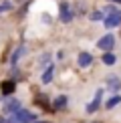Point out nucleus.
<instances>
[{"label":"nucleus","mask_w":121,"mask_h":123,"mask_svg":"<svg viewBox=\"0 0 121 123\" xmlns=\"http://www.w3.org/2000/svg\"><path fill=\"white\" fill-rule=\"evenodd\" d=\"M34 123H44V121H34Z\"/></svg>","instance_id":"obj_21"},{"label":"nucleus","mask_w":121,"mask_h":123,"mask_svg":"<svg viewBox=\"0 0 121 123\" xmlns=\"http://www.w3.org/2000/svg\"><path fill=\"white\" fill-rule=\"evenodd\" d=\"M101 63L107 65V67H113L117 63V57H115V53L111 50V53H103V57H101Z\"/></svg>","instance_id":"obj_13"},{"label":"nucleus","mask_w":121,"mask_h":123,"mask_svg":"<svg viewBox=\"0 0 121 123\" xmlns=\"http://www.w3.org/2000/svg\"><path fill=\"white\" fill-rule=\"evenodd\" d=\"M77 65L81 67V69H89V67L93 65V55L87 53V50L79 53V57H77Z\"/></svg>","instance_id":"obj_9"},{"label":"nucleus","mask_w":121,"mask_h":123,"mask_svg":"<svg viewBox=\"0 0 121 123\" xmlns=\"http://www.w3.org/2000/svg\"><path fill=\"white\" fill-rule=\"evenodd\" d=\"M97 49H101L103 53H111V50L115 49V34L107 32L105 37H101V38L97 40Z\"/></svg>","instance_id":"obj_3"},{"label":"nucleus","mask_w":121,"mask_h":123,"mask_svg":"<svg viewBox=\"0 0 121 123\" xmlns=\"http://www.w3.org/2000/svg\"><path fill=\"white\" fill-rule=\"evenodd\" d=\"M20 107H22V103H20L18 99H12V97H8L6 99V103H4V115H12L14 111H18Z\"/></svg>","instance_id":"obj_7"},{"label":"nucleus","mask_w":121,"mask_h":123,"mask_svg":"<svg viewBox=\"0 0 121 123\" xmlns=\"http://www.w3.org/2000/svg\"><path fill=\"white\" fill-rule=\"evenodd\" d=\"M53 79H54V63H50L47 69L42 71V77H40V81H42V85H48Z\"/></svg>","instance_id":"obj_11"},{"label":"nucleus","mask_w":121,"mask_h":123,"mask_svg":"<svg viewBox=\"0 0 121 123\" xmlns=\"http://www.w3.org/2000/svg\"><path fill=\"white\" fill-rule=\"evenodd\" d=\"M14 89H16V83H14L12 79L4 81L2 87H0V91H2V99H8V97H12V95H14Z\"/></svg>","instance_id":"obj_10"},{"label":"nucleus","mask_w":121,"mask_h":123,"mask_svg":"<svg viewBox=\"0 0 121 123\" xmlns=\"http://www.w3.org/2000/svg\"><path fill=\"white\" fill-rule=\"evenodd\" d=\"M18 2H24V0H18Z\"/></svg>","instance_id":"obj_22"},{"label":"nucleus","mask_w":121,"mask_h":123,"mask_svg":"<svg viewBox=\"0 0 121 123\" xmlns=\"http://www.w3.org/2000/svg\"><path fill=\"white\" fill-rule=\"evenodd\" d=\"M101 103H103V89H97V91H95V97H93V101H91V103H87L85 111H87L89 115L97 113V111H99V107H101Z\"/></svg>","instance_id":"obj_4"},{"label":"nucleus","mask_w":121,"mask_h":123,"mask_svg":"<svg viewBox=\"0 0 121 123\" xmlns=\"http://www.w3.org/2000/svg\"><path fill=\"white\" fill-rule=\"evenodd\" d=\"M103 24H105V28H109V30L121 26V10H115V12L107 14V16L103 18Z\"/></svg>","instance_id":"obj_5"},{"label":"nucleus","mask_w":121,"mask_h":123,"mask_svg":"<svg viewBox=\"0 0 121 123\" xmlns=\"http://www.w3.org/2000/svg\"><path fill=\"white\" fill-rule=\"evenodd\" d=\"M8 10H12V2H10V0H2V2H0V16H2L4 12H8Z\"/></svg>","instance_id":"obj_17"},{"label":"nucleus","mask_w":121,"mask_h":123,"mask_svg":"<svg viewBox=\"0 0 121 123\" xmlns=\"http://www.w3.org/2000/svg\"><path fill=\"white\" fill-rule=\"evenodd\" d=\"M105 10H107V12H115V10H117V8H115V6H113V4H109V6H107V8H105Z\"/></svg>","instance_id":"obj_18"},{"label":"nucleus","mask_w":121,"mask_h":123,"mask_svg":"<svg viewBox=\"0 0 121 123\" xmlns=\"http://www.w3.org/2000/svg\"><path fill=\"white\" fill-rule=\"evenodd\" d=\"M107 87L113 91V93H119V91H121V79L117 75H109L107 77Z\"/></svg>","instance_id":"obj_12"},{"label":"nucleus","mask_w":121,"mask_h":123,"mask_svg":"<svg viewBox=\"0 0 121 123\" xmlns=\"http://www.w3.org/2000/svg\"><path fill=\"white\" fill-rule=\"evenodd\" d=\"M109 2H115V4H121V0H109Z\"/></svg>","instance_id":"obj_19"},{"label":"nucleus","mask_w":121,"mask_h":123,"mask_svg":"<svg viewBox=\"0 0 121 123\" xmlns=\"http://www.w3.org/2000/svg\"><path fill=\"white\" fill-rule=\"evenodd\" d=\"M73 18H75L73 6H71L69 2H60L59 4V20L65 22V24H69V22H73Z\"/></svg>","instance_id":"obj_2"},{"label":"nucleus","mask_w":121,"mask_h":123,"mask_svg":"<svg viewBox=\"0 0 121 123\" xmlns=\"http://www.w3.org/2000/svg\"><path fill=\"white\" fill-rule=\"evenodd\" d=\"M34 121H36V115L24 107H20L12 115H6V123H34Z\"/></svg>","instance_id":"obj_1"},{"label":"nucleus","mask_w":121,"mask_h":123,"mask_svg":"<svg viewBox=\"0 0 121 123\" xmlns=\"http://www.w3.org/2000/svg\"><path fill=\"white\" fill-rule=\"evenodd\" d=\"M119 103H121V95H119V93H115V95L107 101V103H105V107H107V109H113V107H117Z\"/></svg>","instance_id":"obj_16"},{"label":"nucleus","mask_w":121,"mask_h":123,"mask_svg":"<svg viewBox=\"0 0 121 123\" xmlns=\"http://www.w3.org/2000/svg\"><path fill=\"white\" fill-rule=\"evenodd\" d=\"M50 63H53V55H50V53H44L42 57L38 59V67H40V69H47Z\"/></svg>","instance_id":"obj_14"},{"label":"nucleus","mask_w":121,"mask_h":123,"mask_svg":"<svg viewBox=\"0 0 121 123\" xmlns=\"http://www.w3.org/2000/svg\"><path fill=\"white\" fill-rule=\"evenodd\" d=\"M103 18H105L103 10H93V12L89 14V20H91V22H103Z\"/></svg>","instance_id":"obj_15"},{"label":"nucleus","mask_w":121,"mask_h":123,"mask_svg":"<svg viewBox=\"0 0 121 123\" xmlns=\"http://www.w3.org/2000/svg\"><path fill=\"white\" fill-rule=\"evenodd\" d=\"M69 107V97L67 95H59L57 99L53 101V113H59V111H65Z\"/></svg>","instance_id":"obj_8"},{"label":"nucleus","mask_w":121,"mask_h":123,"mask_svg":"<svg viewBox=\"0 0 121 123\" xmlns=\"http://www.w3.org/2000/svg\"><path fill=\"white\" fill-rule=\"evenodd\" d=\"M24 55H26V44H18V47L14 49V53L10 55V67H16Z\"/></svg>","instance_id":"obj_6"},{"label":"nucleus","mask_w":121,"mask_h":123,"mask_svg":"<svg viewBox=\"0 0 121 123\" xmlns=\"http://www.w3.org/2000/svg\"><path fill=\"white\" fill-rule=\"evenodd\" d=\"M0 123H6V119H4V117H0Z\"/></svg>","instance_id":"obj_20"}]
</instances>
